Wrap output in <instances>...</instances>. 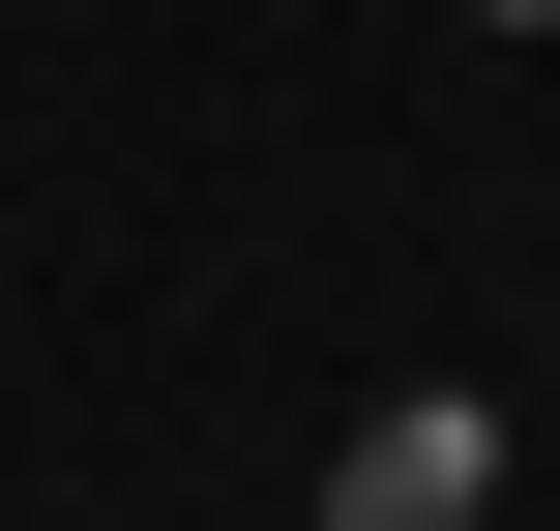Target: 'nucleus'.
<instances>
[{"mask_svg":"<svg viewBox=\"0 0 560 531\" xmlns=\"http://www.w3.org/2000/svg\"><path fill=\"white\" fill-rule=\"evenodd\" d=\"M472 473H502V414H472V384H413V414H354L325 531H472Z\"/></svg>","mask_w":560,"mask_h":531,"instance_id":"nucleus-1","label":"nucleus"},{"mask_svg":"<svg viewBox=\"0 0 560 531\" xmlns=\"http://www.w3.org/2000/svg\"><path fill=\"white\" fill-rule=\"evenodd\" d=\"M472 30H560V0H472Z\"/></svg>","mask_w":560,"mask_h":531,"instance_id":"nucleus-2","label":"nucleus"}]
</instances>
